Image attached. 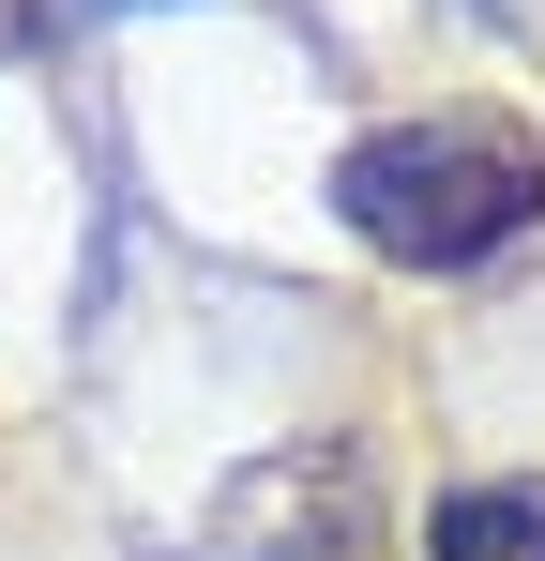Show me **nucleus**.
<instances>
[{
    "label": "nucleus",
    "mask_w": 545,
    "mask_h": 561,
    "mask_svg": "<svg viewBox=\"0 0 545 561\" xmlns=\"http://www.w3.org/2000/svg\"><path fill=\"white\" fill-rule=\"evenodd\" d=\"M91 15H137V0H91Z\"/></svg>",
    "instance_id": "7ed1b4c3"
},
{
    "label": "nucleus",
    "mask_w": 545,
    "mask_h": 561,
    "mask_svg": "<svg viewBox=\"0 0 545 561\" xmlns=\"http://www.w3.org/2000/svg\"><path fill=\"white\" fill-rule=\"evenodd\" d=\"M425 547L440 561H545V485H454Z\"/></svg>",
    "instance_id": "f03ea898"
},
{
    "label": "nucleus",
    "mask_w": 545,
    "mask_h": 561,
    "mask_svg": "<svg viewBox=\"0 0 545 561\" xmlns=\"http://www.w3.org/2000/svg\"><path fill=\"white\" fill-rule=\"evenodd\" d=\"M334 213H349L379 259H409V274H485V259L545 213V152L515 122H485V106L394 122V137H363L349 168H334Z\"/></svg>",
    "instance_id": "f257e3e1"
}]
</instances>
